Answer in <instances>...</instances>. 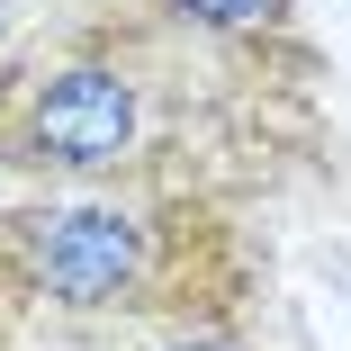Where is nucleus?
Returning <instances> with one entry per match:
<instances>
[{
    "label": "nucleus",
    "mask_w": 351,
    "mask_h": 351,
    "mask_svg": "<svg viewBox=\"0 0 351 351\" xmlns=\"http://www.w3.org/2000/svg\"><path fill=\"white\" fill-rule=\"evenodd\" d=\"M10 10H19V0H0V27H10Z\"/></svg>",
    "instance_id": "nucleus-5"
},
{
    "label": "nucleus",
    "mask_w": 351,
    "mask_h": 351,
    "mask_svg": "<svg viewBox=\"0 0 351 351\" xmlns=\"http://www.w3.org/2000/svg\"><path fill=\"white\" fill-rule=\"evenodd\" d=\"M154 10L198 27V36H261V27H279L289 0H154Z\"/></svg>",
    "instance_id": "nucleus-3"
},
{
    "label": "nucleus",
    "mask_w": 351,
    "mask_h": 351,
    "mask_svg": "<svg viewBox=\"0 0 351 351\" xmlns=\"http://www.w3.org/2000/svg\"><path fill=\"white\" fill-rule=\"evenodd\" d=\"M145 135V82L108 54L36 63V73L0 82V162L45 171V180H90L117 171Z\"/></svg>",
    "instance_id": "nucleus-2"
},
{
    "label": "nucleus",
    "mask_w": 351,
    "mask_h": 351,
    "mask_svg": "<svg viewBox=\"0 0 351 351\" xmlns=\"http://www.w3.org/2000/svg\"><path fill=\"white\" fill-rule=\"evenodd\" d=\"M162 351H243V342H234V333H207V324H198V333H171Z\"/></svg>",
    "instance_id": "nucleus-4"
},
{
    "label": "nucleus",
    "mask_w": 351,
    "mask_h": 351,
    "mask_svg": "<svg viewBox=\"0 0 351 351\" xmlns=\"http://www.w3.org/2000/svg\"><path fill=\"white\" fill-rule=\"evenodd\" d=\"M0 279L73 315L145 306L171 279V226L117 198H45V207L0 217Z\"/></svg>",
    "instance_id": "nucleus-1"
}]
</instances>
